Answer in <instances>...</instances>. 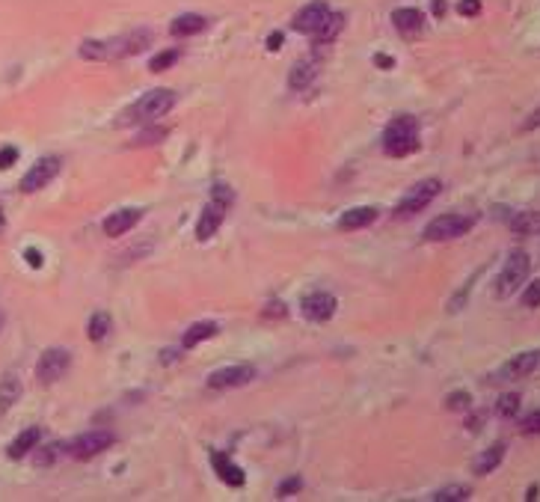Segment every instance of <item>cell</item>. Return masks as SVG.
I'll list each match as a JSON object with an SVG mask.
<instances>
[{
    "label": "cell",
    "instance_id": "8fae6325",
    "mask_svg": "<svg viewBox=\"0 0 540 502\" xmlns=\"http://www.w3.org/2000/svg\"><path fill=\"white\" fill-rule=\"evenodd\" d=\"M300 307H303V315L309 321H330L332 315H336L339 300L327 291H315V294H306Z\"/></svg>",
    "mask_w": 540,
    "mask_h": 502
},
{
    "label": "cell",
    "instance_id": "60d3db41",
    "mask_svg": "<svg viewBox=\"0 0 540 502\" xmlns=\"http://www.w3.org/2000/svg\"><path fill=\"white\" fill-rule=\"evenodd\" d=\"M523 434H540V410L523 419Z\"/></svg>",
    "mask_w": 540,
    "mask_h": 502
},
{
    "label": "cell",
    "instance_id": "52a82bcc",
    "mask_svg": "<svg viewBox=\"0 0 540 502\" xmlns=\"http://www.w3.org/2000/svg\"><path fill=\"white\" fill-rule=\"evenodd\" d=\"M113 440L116 437L110 431H89V434L77 437V440L69 446V455L75 461H89V458H95V455H101L104 449H110Z\"/></svg>",
    "mask_w": 540,
    "mask_h": 502
},
{
    "label": "cell",
    "instance_id": "ac0fdd59",
    "mask_svg": "<svg viewBox=\"0 0 540 502\" xmlns=\"http://www.w3.org/2000/svg\"><path fill=\"white\" fill-rule=\"evenodd\" d=\"M39 440H42V428H27V431H21L12 443H9V458L12 461L27 458V455L39 446Z\"/></svg>",
    "mask_w": 540,
    "mask_h": 502
},
{
    "label": "cell",
    "instance_id": "9a60e30c",
    "mask_svg": "<svg viewBox=\"0 0 540 502\" xmlns=\"http://www.w3.org/2000/svg\"><path fill=\"white\" fill-rule=\"evenodd\" d=\"M223 214H226V208H223V205H217V202H211L208 208L202 211L199 223H196V238H199V241H208L211 235H217V229H220V223H223Z\"/></svg>",
    "mask_w": 540,
    "mask_h": 502
},
{
    "label": "cell",
    "instance_id": "277c9868",
    "mask_svg": "<svg viewBox=\"0 0 540 502\" xmlns=\"http://www.w3.org/2000/svg\"><path fill=\"white\" fill-rule=\"evenodd\" d=\"M528 271H532V259H528V253H523V250L511 253V259L505 262V267H502V274L496 280V298H511V294L526 283Z\"/></svg>",
    "mask_w": 540,
    "mask_h": 502
},
{
    "label": "cell",
    "instance_id": "e0dca14e",
    "mask_svg": "<svg viewBox=\"0 0 540 502\" xmlns=\"http://www.w3.org/2000/svg\"><path fill=\"white\" fill-rule=\"evenodd\" d=\"M392 24H395V30H398V33L413 36V33H419L421 27H425V15H421L419 9H413V6L395 9V12H392Z\"/></svg>",
    "mask_w": 540,
    "mask_h": 502
},
{
    "label": "cell",
    "instance_id": "74e56055",
    "mask_svg": "<svg viewBox=\"0 0 540 502\" xmlns=\"http://www.w3.org/2000/svg\"><path fill=\"white\" fill-rule=\"evenodd\" d=\"M300 488H303V481H300V479H297V476H294V479H285V481H282V485H279V488H276V497H279V499H285V497H291V494H297V490H300Z\"/></svg>",
    "mask_w": 540,
    "mask_h": 502
},
{
    "label": "cell",
    "instance_id": "4316f807",
    "mask_svg": "<svg viewBox=\"0 0 540 502\" xmlns=\"http://www.w3.org/2000/svg\"><path fill=\"white\" fill-rule=\"evenodd\" d=\"M80 57L84 60H110V48H107V42L86 39L84 45H80Z\"/></svg>",
    "mask_w": 540,
    "mask_h": 502
},
{
    "label": "cell",
    "instance_id": "cb8c5ba5",
    "mask_svg": "<svg viewBox=\"0 0 540 502\" xmlns=\"http://www.w3.org/2000/svg\"><path fill=\"white\" fill-rule=\"evenodd\" d=\"M18 398H21V381H18L15 374H6V378L0 381V410H9Z\"/></svg>",
    "mask_w": 540,
    "mask_h": 502
},
{
    "label": "cell",
    "instance_id": "ba28073f",
    "mask_svg": "<svg viewBox=\"0 0 540 502\" xmlns=\"http://www.w3.org/2000/svg\"><path fill=\"white\" fill-rule=\"evenodd\" d=\"M256 378V366L249 363H238V366H226V369H217L208 378V387L211 390H235V387H244Z\"/></svg>",
    "mask_w": 540,
    "mask_h": 502
},
{
    "label": "cell",
    "instance_id": "d6a6232c",
    "mask_svg": "<svg viewBox=\"0 0 540 502\" xmlns=\"http://www.w3.org/2000/svg\"><path fill=\"white\" fill-rule=\"evenodd\" d=\"M262 318L265 321H282V318H288V307H285V303H279V300H270L267 307L262 309Z\"/></svg>",
    "mask_w": 540,
    "mask_h": 502
},
{
    "label": "cell",
    "instance_id": "f546056e",
    "mask_svg": "<svg viewBox=\"0 0 540 502\" xmlns=\"http://www.w3.org/2000/svg\"><path fill=\"white\" fill-rule=\"evenodd\" d=\"M167 134H169L167 128H146L134 137V146H155V143H160Z\"/></svg>",
    "mask_w": 540,
    "mask_h": 502
},
{
    "label": "cell",
    "instance_id": "e575fe53",
    "mask_svg": "<svg viewBox=\"0 0 540 502\" xmlns=\"http://www.w3.org/2000/svg\"><path fill=\"white\" fill-rule=\"evenodd\" d=\"M211 200L217 202V205H223V208H229L235 196H232V191H229L226 184H214V191H211Z\"/></svg>",
    "mask_w": 540,
    "mask_h": 502
},
{
    "label": "cell",
    "instance_id": "44dd1931",
    "mask_svg": "<svg viewBox=\"0 0 540 502\" xmlns=\"http://www.w3.org/2000/svg\"><path fill=\"white\" fill-rule=\"evenodd\" d=\"M374 220H377V208H371V205H363V208H350V211L341 214L339 226L345 229V232H350V229H365V226H371Z\"/></svg>",
    "mask_w": 540,
    "mask_h": 502
},
{
    "label": "cell",
    "instance_id": "4fadbf2b",
    "mask_svg": "<svg viewBox=\"0 0 540 502\" xmlns=\"http://www.w3.org/2000/svg\"><path fill=\"white\" fill-rule=\"evenodd\" d=\"M211 464H214V470H217V476L226 481L229 488H244V481H247L244 470H241L226 452H214L211 455Z\"/></svg>",
    "mask_w": 540,
    "mask_h": 502
},
{
    "label": "cell",
    "instance_id": "6da1fadb",
    "mask_svg": "<svg viewBox=\"0 0 540 502\" xmlns=\"http://www.w3.org/2000/svg\"><path fill=\"white\" fill-rule=\"evenodd\" d=\"M419 122L413 116H395L383 131V152L389 158H407L419 152Z\"/></svg>",
    "mask_w": 540,
    "mask_h": 502
},
{
    "label": "cell",
    "instance_id": "8992f818",
    "mask_svg": "<svg viewBox=\"0 0 540 502\" xmlns=\"http://www.w3.org/2000/svg\"><path fill=\"white\" fill-rule=\"evenodd\" d=\"M69 366H71V354L66 348H48L39 357V363H36V378H39V383H57L69 372Z\"/></svg>",
    "mask_w": 540,
    "mask_h": 502
},
{
    "label": "cell",
    "instance_id": "3957f363",
    "mask_svg": "<svg viewBox=\"0 0 540 502\" xmlns=\"http://www.w3.org/2000/svg\"><path fill=\"white\" fill-rule=\"evenodd\" d=\"M439 191H443V182H439V178H425V182L413 184L407 191V196L395 205V217L404 220V217H413V214L425 211L428 205L439 196Z\"/></svg>",
    "mask_w": 540,
    "mask_h": 502
},
{
    "label": "cell",
    "instance_id": "7402d4cb",
    "mask_svg": "<svg viewBox=\"0 0 540 502\" xmlns=\"http://www.w3.org/2000/svg\"><path fill=\"white\" fill-rule=\"evenodd\" d=\"M205 27H208V18L187 12V15H178L175 21L169 24V33L173 36H196V33H202Z\"/></svg>",
    "mask_w": 540,
    "mask_h": 502
},
{
    "label": "cell",
    "instance_id": "d4e9b609",
    "mask_svg": "<svg viewBox=\"0 0 540 502\" xmlns=\"http://www.w3.org/2000/svg\"><path fill=\"white\" fill-rule=\"evenodd\" d=\"M110 327H113L110 315H107V312H95L86 324V336L93 339V342H104V339L110 336Z\"/></svg>",
    "mask_w": 540,
    "mask_h": 502
},
{
    "label": "cell",
    "instance_id": "d6986e66",
    "mask_svg": "<svg viewBox=\"0 0 540 502\" xmlns=\"http://www.w3.org/2000/svg\"><path fill=\"white\" fill-rule=\"evenodd\" d=\"M220 333V324L217 321H196V324H191L184 330V336H182V345L184 348H196V345H202L205 339H214Z\"/></svg>",
    "mask_w": 540,
    "mask_h": 502
},
{
    "label": "cell",
    "instance_id": "5b68a950",
    "mask_svg": "<svg viewBox=\"0 0 540 502\" xmlns=\"http://www.w3.org/2000/svg\"><path fill=\"white\" fill-rule=\"evenodd\" d=\"M475 226L472 214H443V217L430 220L425 226V241H452L466 235Z\"/></svg>",
    "mask_w": 540,
    "mask_h": 502
},
{
    "label": "cell",
    "instance_id": "484cf974",
    "mask_svg": "<svg viewBox=\"0 0 540 502\" xmlns=\"http://www.w3.org/2000/svg\"><path fill=\"white\" fill-rule=\"evenodd\" d=\"M341 27H345V15H341V12H330L327 21L321 24V30L315 33V39H318V42H332L341 33Z\"/></svg>",
    "mask_w": 540,
    "mask_h": 502
},
{
    "label": "cell",
    "instance_id": "5bb4252c",
    "mask_svg": "<svg viewBox=\"0 0 540 502\" xmlns=\"http://www.w3.org/2000/svg\"><path fill=\"white\" fill-rule=\"evenodd\" d=\"M149 39H151L149 30H134V33L122 36V39H116V42H107V48H110V57H131V53L146 48Z\"/></svg>",
    "mask_w": 540,
    "mask_h": 502
},
{
    "label": "cell",
    "instance_id": "b9f144b4",
    "mask_svg": "<svg viewBox=\"0 0 540 502\" xmlns=\"http://www.w3.org/2000/svg\"><path fill=\"white\" fill-rule=\"evenodd\" d=\"M24 259H27V265H30V267H42V253H39V250H24Z\"/></svg>",
    "mask_w": 540,
    "mask_h": 502
},
{
    "label": "cell",
    "instance_id": "bcb514c9",
    "mask_svg": "<svg viewBox=\"0 0 540 502\" xmlns=\"http://www.w3.org/2000/svg\"><path fill=\"white\" fill-rule=\"evenodd\" d=\"M528 502H535L537 499V485H532V488H528V497H526Z\"/></svg>",
    "mask_w": 540,
    "mask_h": 502
},
{
    "label": "cell",
    "instance_id": "c3c4849f",
    "mask_svg": "<svg viewBox=\"0 0 540 502\" xmlns=\"http://www.w3.org/2000/svg\"><path fill=\"white\" fill-rule=\"evenodd\" d=\"M0 327H3V318H0Z\"/></svg>",
    "mask_w": 540,
    "mask_h": 502
},
{
    "label": "cell",
    "instance_id": "30bf717a",
    "mask_svg": "<svg viewBox=\"0 0 540 502\" xmlns=\"http://www.w3.org/2000/svg\"><path fill=\"white\" fill-rule=\"evenodd\" d=\"M330 12H332V9L323 3V0H315V3L303 6L300 12L294 15V30H297V33H306V36H315V33L321 30V24L327 21Z\"/></svg>",
    "mask_w": 540,
    "mask_h": 502
},
{
    "label": "cell",
    "instance_id": "f35d334b",
    "mask_svg": "<svg viewBox=\"0 0 540 502\" xmlns=\"http://www.w3.org/2000/svg\"><path fill=\"white\" fill-rule=\"evenodd\" d=\"M457 12L466 15V18L478 15L481 12V0H461V3H457Z\"/></svg>",
    "mask_w": 540,
    "mask_h": 502
},
{
    "label": "cell",
    "instance_id": "603a6c76",
    "mask_svg": "<svg viewBox=\"0 0 540 502\" xmlns=\"http://www.w3.org/2000/svg\"><path fill=\"white\" fill-rule=\"evenodd\" d=\"M502 458H505V443L490 446L487 452L478 455V461H475V473H478V476H487V473H493V470L499 467Z\"/></svg>",
    "mask_w": 540,
    "mask_h": 502
},
{
    "label": "cell",
    "instance_id": "1f68e13d",
    "mask_svg": "<svg viewBox=\"0 0 540 502\" xmlns=\"http://www.w3.org/2000/svg\"><path fill=\"white\" fill-rule=\"evenodd\" d=\"M178 60V51H160L158 57H151V62H149V69L151 71H167L173 62Z\"/></svg>",
    "mask_w": 540,
    "mask_h": 502
},
{
    "label": "cell",
    "instance_id": "d590c367",
    "mask_svg": "<svg viewBox=\"0 0 540 502\" xmlns=\"http://www.w3.org/2000/svg\"><path fill=\"white\" fill-rule=\"evenodd\" d=\"M523 307H528V309L540 307V280H535V283L526 289V294H523Z\"/></svg>",
    "mask_w": 540,
    "mask_h": 502
},
{
    "label": "cell",
    "instance_id": "7bdbcfd3",
    "mask_svg": "<svg viewBox=\"0 0 540 502\" xmlns=\"http://www.w3.org/2000/svg\"><path fill=\"white\" fill-rule=\"evenodd\" d=\"M374 66H377V69H392L395 60L389 57V53H377V57H374Z\"/></svg>",
    "mask_w": 540,
    "mask_h": 502
},
{
    "label": "cell",
    "instance_id": "7c38bea8",
    "mask_svg": "<svg viewBox=\"0 0 540 502\" xmlns=\"http://www.w3.org/2000/svg\"><path fill=\"white\" fill-rule=\"evenodd\" d=\"M140 220H143V208H122V211H113L110 217L104 220V235H110V238L128 235V232L137 226Z\"/></svg>",
    "mask_w": 540,
    "mask_h": 502
},
{
    "label": "cell",
    "instance_id": "9c48e42d",
    "mask_svg": "<svg viewBox=\"0 0 540 502\" xmlns=\"http://www.w3.org/2000/svg\"><path fill=\"white\" fill-rule=\"evenodd\" d=\"M60 173V158H42L27 169V176L21 178V191L24 193H36L45 184H51V178Z\"/></svg>",
    "mask_w": 540,
    "mask_h": 502
},
{
    "label": "cell",
    "instance_id": "2e32d148",
    "mask_svg": "<svg viewBox=\"0 0 540 502\" xmlns=\"http://www.w3.org/2000/svg\"><path fill=\"white\" fill-rule=\"evenodd\" d=\"M540 366V351H523V354H517L514 360H511L508 366H505V378L508 381H514V378H526V374H532L535 369Z\"/></svg>",
    "mask_w": 540,
    "mask_h": 502
},
{
    "label": "cell",
    "instance_id": "836d02e7",
    "mask_svg": "<svg viewBox=\"0 0 540 502\" xmlns=\"http://www.w3.org/2000/svg\"><path fill=\"white\" fill-rule=\"evenodd\" d=\"M511 226H514V232H535L540 226V217H535V214H519Z\"/></svg>",
    "mask_w": 540,
    "mask_h": 502
},
{
    "label": "cell",
    "instance_id": "ee69618b",
    "mask_svg": "<svg viewBox=\"0 0 540 502\" xmlns=\"http://www.w3.org/2000/svg\"><path fill=\"white\" fill-rule=\"evenodd\" d=\"M537 125H540V107H537V110L532 113V119H526V125H523V131H535V128H537Z\"/></svg>",
    "mask_w": 540,
    "mask_h": 502
},
{
    "label": "cell",
    "instance_id": "ab89813d",
    "mask_svg": "<svg viewBox=\"0 0 540 502\" xmlns=\"http://www.w3.org/2000/svg\"><path fill=\"white\" fill-rule=\"evenodd\" d=\"M18 160V149L15 146H3L0 149V169H9Z\"/></svg>",
    "mask_w": 540,
    "mask_h": 502
},
{
    "label": "cell",
    "instance_id": "f1b7e54d",
    "mask_svg": "<svg viewBox=\"0 0 540 502\" xmlns=\"http://www.w3.org/2000/svg\"><path fill=\"white\" fill-rule=\"evenodd\" d=\"M496 410H499V416L514 419L517 410H519V396H517V392H508V396H502L499 405H496Z\"/></svg>",
    "mask_w": 540,
    "mask_h": 502
},
{
    "label": "cell",
    "instance_id": "ffe728a7",
    "mask_svg": "<svg viewBox=\"0 0 540 502\" xmlns=\"http://www.w3.org/2000/svg\"><path fill=\"white\" fill-rule=\"evenodd\" d=\"M315 77H318V62H315V60H300L291 69V75H288V86H291V89H309L315 84Z\"/></svg>",
    "mask_w": 540,
    "mask_h": 502
},
{
    "label": "cell",
    "instance_id": "8d00e7d4",
    "mask_svg": "<svg viewBox=\"0 0 540 502\" xmlns=\"http://www.w3.org/2000/svg\"><path fill=\"white\" fill-rule=\"evenodd\" d=\"M469 392H452V396H448V401H445V407L448 410H466L469 407Z\"/></svg>",
    "mask_w": 540,
    "mask_h": 502
},
{
    "label": "cell",
    "instance_id": "83f0119b",
    "mask_svg": "<svg viewBox=\"0 0 540 502\" xmlns=\"http://www.w3.org/2000/svg\"><path fill=\"white\" fill-rule=\"evenodd\" d=\"M430 499L434 502H463V499H469V488L466 485H448L443 490H437Z\"/></svg>",
    "mask_w": 540,
    "mask_h": 502
},
{
    "label": "cell",
    "instance_id": "f6af8a7d",
    "mask_svg": "<svg viewBox=\"0 0 540 502\" xmlns=\"http://www.w3.org/2000/svg\"><path fill=\"white\" fill-rule=\"evenodd\" d=\"M279 45H282V33H273V36L267 39V48H270V51H279Z\"/></svg>",
    "mask_w": 540,
    "mask_h": 502
},
{
    "label": "cell",
    "instance_id": "7a4b0ae2",
    "mask_svg": "<svg viewBox=\"0 0 540 502\" xmlns=\"http://www.w3.org/2000/svg\"><path fill=\"white\" fill-rule=\"evenodd\" d=\"M175 107V93L173 89H151V93H146V95H140L137 101H134L128 110L122 113V125H134V122H155L158 116H164V113H169Z\"/></svg>",
    "mask_w": 540,
    "mask_h": 502
},
{
    "label": "cell",
    "instance_id": "4dcf8cb0",
    "mask_svg": "<svg viewBox=\"0 0 540 502\" xmlns=\"http://www.w3.org/2000/svg\"><path fill=\"white\" fill-rule=\"evenodd\" d=\"M60 452H62V446L60 443H51V446H45V449H39L36 452V467H48V464H53L60 458Z\"/></svg>",
    "mask_w": 540,
    "mask_h": 502
},
{
    "label": "cell",
    "instance_id": "7dc6e473",
    "mask_svg": "<svg viewBox=\"0 0 540 502\" xmlns=\"http://www.w3.org/2000/svg\"><path fill=\"white\" fill-rule=\"evenodd\" d=\"M6 229V214H3V208H0V232Z\"/></svg>",
    "mask_w": 540,
    "mask_h": 502
}]
</instances>
